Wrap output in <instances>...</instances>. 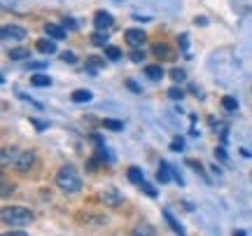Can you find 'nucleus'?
Here are the masks:
<instances>
[{"label":"nucleus","instance_id":"nucleus-1","mask_svg":"<svg viewBox=\"0 0 252 236\" xmlns=\"http://www.w3.org/2000/svg\"><path fill=\"white\" fill-rule=\"evenodd\" d=\"M56 187L61 192H65V194H77V192L82 190V175L77 173V169L72 166V164H65V166H61L59 169V173H56Z\"/></svg>","mask_w":252,"mask_h":236},{"label":"nucleus","instance_id":"nucleus-2","mask_svg":"<svg viewBox=\"0 0 252 236\" xmlns=\"http://www.w3.org/2000/svg\"><path fill=\"white\" fill-rule=\"evenodd\" d=\"M0 218L9 227H26L35 220V215H33V210L24 208V206H5L0 210Z\"/></svg>","mask_w":252,"mask_h":236},{"label":"nucleus","instance_id":"nucleus-3","mask_svg":"<svg viewBox=\"0 0 252 236\" xmlns=\"http://www.w3.org/2000/svg\"><path fill=\"white\" fill-rule=\"evenodd\" d=\"M33 164H35V152L26 150V152H19L12 166H14V171H19V173H28L33 169Z\"/></svg>","mask_w":252,"mask_h":236},{"label":"nucleus","instance_id":"nucleus-4","mask_svg":"<svg viewBox=\"0 0 252 236\" xmlns=\"http://www.w3.org/2000/svg\"><path fill=\"white\" fill-rule=\"evenodd\" d=\"M124 40H126V45H131V47H143L147 42V33L140 31V28H128L124 33Z\"/></svg>","mask_w":252,"mask_h":236},{"label":"nucleus","instance_id":"nucleus-5","mask_svg":"<svg viewBox=\"0 0 252 236\" xmlns=\"http://www.w3.org/2000/svg\"><path fill=\"white\" fill-rule=\"evenodd\" d=\"M26 28L24 26H17V24H12V26H2V40H17V42H21V40H26Z\"/></svg>","mask_w":252,"mask_h":236},{"label":"nucleus","instance_id":"nucleus-6","mask_svg":"<svg viewBox=\"0 0 252 236\" xmlns=\"http://www.w3.org/2000/svg\"><path fill=\"white\" fill-rule=\"evenodd\" d=\"M103 197V203L105 206H110V208H119L122 203H124V197L119 194V190H115V187H108V190L100 194Z\"/></svg>","mask_w":252,"mask_h":236},{"label":"nucleus","instance_id":"nucleus-7","mask_svg":"<svg viewBox=\"0 0 252 236\" xmlns=\"http://www.w3.org/2000/svg\"><path fill=\"white\" fill-rule=\"evenodd\" d=\"M112 24H115V19H112L110 12H105V9L96 12V17H94V26H96V31H108V28H112Z\"/></svg>","mask_w":252,"mask_h":236},{"label":"nucleus","instance_id":"nucleus-8","mask_svg":"<svg viewBox=\"0 0 252 236\" xmlns=\"http://www.w3.org/2000/svg\"><path fill=\"white\" fill-rule=\"evenodd\" d=\"M161 213H163V220H166V225H168V227H171L173 232H175V234H178V236H187V232H185V227H182L180 222H178V218L173 215L171 210H168V208H163Z\"/></svg>","mask_w":252,"mask_h":236},{"label":"nucleus","instance_id":"nucleus-9","mask_svg":"<svg viewBox=\"0 0 252 236\" xmlns=\"http://www.w3.org/2000/svg\"><path fill=\"white\" fill-rule=\"evenodd\" d=\"M152 54L157 56V59H161V61H171V59H175V54L171 52V47L163 45V42H157V45L152 47Z\"/></svg>","mask_w":252,"mask_h":236},{"label":"nucleus","instance_id":"nucleus-10","mask_svg":"<svg viewBox=\"0 0 252 236\" xmlns=\"http://www.w3.org/2000/svg\"><path fill=\"white\" fill-rule=\"evenodd\" d=\"M173 178V166L168 162H161V166H159V171H157V180L161 182V185H168Z\"/></svg>","mask_w":252,"mask_h":236},{"label":"nucleus","instance_id":"nucleus-11","mask_svg":"<svg viewBox=\"0 0 252 236\" xmlns=\"http://www.w3.org/2000/svg\"><path fill=\"white\" fill-rule=\"evenodd\" d=\"M35 49L37 52H42V54H54L56 52V40H52L49 35L42 37V40H37L35 42Z\"/></svg>","mask_w":252,"mask_h":236},{"label":"nucleus","instance_id":"nucleus-12","mask_svg":"<svg viewBox=\"0 0 252 236\" xmlns=\"http://www.w3.org/2000/svg\"><path fill=\"white\" fill-rule=\"evenodd\" d=\"M45 33L52 37V40H63L68 31H65L63 26H59V24H47V26H45Z\"/></svg>","mask_w":252,"mask_h":236},{"label":"nucleus","instance_id":"nucleus-13","mask_svg":"<svg viewBox=\"0 0 252 236\" xmlns=\"http://www.w3.org/2000/svg\"><path fill=\"white\" fill-rule=\"evenodd\" d=\"M133 236H157L152 225H147V222H140V225H135L133 227Z\"/></svg>","mask_w":252,"mask_h":236},{"label":"nucleus","instance_id":"nucleus-14","mask_svg":"<svg viewBox=\"0 0 252 236\" xmlns=\"http://www.w3.org/2000/svg\"><path fill=\"white\" fill-rule=\"evenodd\" d=\"M17 150H12V147H2V169H7V166H12L14 164V159H17Z\"/></svg>","mask_w":252,"mask_h":236},{"label":"nucleus","instance_id":"nucleus-15","mask_svg":"<svg viewBox=\"0 0 252 236\" xmlns=\"http://www.w3.org/2000/svg\"><path fill=\"white\" fill-rule=\"evenodd\" d=\"M70 101H72V103H89V101H91V91H87V89L72 91V94H70Z\"/></svg>","mask_w":252,"mask_h":236},{"label":"nucleus","instance_id":"nucleus-16","mask_svg":"<svg viewBox=\"0 0 252 236\" xmlns=\"http://www.w3.org/2000/svg\"><path fill=\"white\" fill-rule=\"evenodd\" d=\"M145 75L152 82H159L163 77V68L161 66H147V68H145Z\"/></svg>","mask_w":252,"mask_h":236},{"label":"nucleus","instance_id":"nucleus-17","mask_svg":"<svg viewBox=\"0 0 252 236\" xmlns=\"http://www.w3.org/2000/svg\"><path fill=\"white\" fill-rule=\"evenodd\" d=\"M108 40H110L108 31H98V33H94V35H91V42H94L96 47H108Z\"/></svg>","mask_w":252,"mask_h":236},{"label":"nucleus","instance_id":"nucleus-18","mask_svg":"<svg viewBox=\"0 0 252 236\" xmlns=\"http://www.w3.org/2000/svg\"><path fill=\"white\" fill-rule=\"evenodd\" d=\"M9 59H12V61H26V59H31V49L17 47V49H12V52H9Z\"/></svg>","mask_w":252,"mask_h":236},{"label":"nucleus","instance_id":"nucleus-19","mask_svg":"<svg viewBox=\"0 0 252 236\" xmlns=\"http://www.w3.org/2000/svg\"><path fill=\"white\" fill-rule=\"evenodd\" d=\"M103 66H105V59H100V56H89V59H87V70H89V73H96Z\"/></svg>","mask_w":252,"mask_h":236},{"label":"nucleus","instance_id":"nucleus-20","mask_svg":"<svg viewBox=\"0 0 252 236\" xmlns=\"http://www.w3.org/2000/svg\"><path fill=\"white\" fill-rule=\"evenodd\" d=\"M126 175H128V180L133 182V185H140V182L145 180V175H143V171L138 169V166H131L128 171H126Z\"/></svg>","mask_w":252,"mask_h":236},{"label":"nucleus","instance_id":"nucleus-21","mask_svg":"<svg viewBox=\"0 0 252 236\" xmlns=\"http://www.w3.org/2000/svg\"><path fill=\"white\" fill-rule=\"evenodd\" d=\"M31 84H33V87H52V77H49V75H33V77H31Z\"/></svg>","mask_w":252,"mask_h":236},{"label":"nucleus","instance_id":"nucleus-22","mask_svg":"<svg viewBox=\"0 0 252 236\" xmlns=\"http://www.w3.org/2000/svg\"><path fill=\"white\" fill-rule=\"evenodd\" d=\"M222 108H224L226 112H236V110H238V101H236L234 96H224V99H222Z\"/></svg>","mask_w":252,"mask_h":236},{"label":"nucleus","instance_id":"nucleus-23","mask_svg":"<svg viewBox=\"0 0 252 236\" xmlns=\"http://www.w3.org/2000/svg\"><path fill=\"white\" fill-rule=\"evenodd\" d=\"M105 56H108L110 61H119V59H122V49H119V47L108 45L105 47Z\"/></svg>","mask_w":252,"mask_h":236},{"label":"nucleus","instance_id":"nucleus-24","mask_svg":"<svg viewBox=\"0 0 252 236\" xmlns=\"http://www.w3.org/2000/svg\"><path fill=\"white\" fill-rule=\"evenodd\" d=\"M103 127L110 129V131H122V129H124V122H119V119H105Z\"/></svg>","mask_w":252,"mask_h":236},{"label":"nucleus","instance_id":"nucleus-25","mask_svg":"<svg viewBox=\"0 0 252 236\" xmlns=\"http://www.w3.org/2000/svg\"><path fill=\"white\" fill-rule=\"evenodd\" d=\"M61 26L65 28V31H77V28H80V24H77V21H75L72 17H63Z\"/></svg>","mask_w":252,"mask_h":236},{"label":"nucleus","instance_id":"nucleus-26","mask_svg":"<svg viewBox=\"0 0 252 236\" xmlns=\"http://www.w3.org/2000/svg\"><path fill=\"white\" fill-rule=\"evenodd\" d=\"M138 187H140V190H143L145 194H147V197H152V199H157V190H154V187H152V185H150L147 180H143L140 185H138Z\"/></svg>","mask_w":252,"mask_h":236},{"label":"nucleus","instance_id":"nucleus-27","mask_svg":"<svg viewBox=\"0 0 252 236\" xmlns=\"http://www.w3.org/2000/svg\"><path fill=\"white\" fill-rule=\"evenodd\" d=\"M168 99L171 101H182L185 99V91H182L180 87H173V89H168Z\"/></svg>","mask_w":252,"mask_h":236},{"label":"nucleus","instance_id":"nucleus-28","mask_svg":"<svg viewBox=\"0 0 252 236\" xmlns=\"http://www.w3.org/2000/svg\"><path fill=\"white\" fill-rule=\"evenodd\" d=\"M131 61H133V64H143L145 61V52H140V47H133V52H131Z\"/></svg>","mask_w":252,"mask_h":236},{"label":"nucleus","instance_id":"nucleus-29","mask_svg":"<svg viewBox=\"0 0 252 236\" xmlns=\"http://www.w3.org/2000/svg\"><path fill=\"white\" fill-rule=\"evenodd\" d=\"M171 150L173 152H185V138H173Z\"/></svg>","mask_w":252,"mask_h":236},{"label":"nucleus","instance_id":"nucleus-30","mask_svg":"<svg viewBox=\"0 0 252 236\" xmlns=\"http://www.w3.org/2000/svg\"><path fill=\"white\" fill-rule=\"evenodd\" d=\"M171 77L175 82H185V80H187V73H185L182 68H175V70H171Z\"/></svg>","mask_w":252,"mask_h":236},{"label":"nucleus","instance_id":"nucleus-31","mask_svg":"<svg viewBox=\"0 0 252 236\" xmlns=\"http://www.w3.org/2000/svg\"><path fill=\"white\" fill-rule=\"evenodd\" d=\"M0 187H2V199H7L9 194L14 192V185H9L7 180H2V182H0Z\"/></svg>","mask_w":252,"mask_h":236},{"label":"nucleus","instance_id":"nucleus-32","mask_svg":"<svg viewBox=\"0 0 252 236\" xmlns=\"http://www.w3.org/2000/svg\"><path fill=\"white\" fill-rule=\"evenodd\" d=\"M180 45H182V54L185 56H191V52H189V37L182 33L180 35Z\"/></svg>","mask_w":252,"mask_h":236},{"label":"nucleus","instance_id":"nucleus-33","mask_svg":"<svg viewBox=\"0 0 252 236\" xmlns=\"http://www.w3.org/2000/svg\"><path fill=\"white\" fill-rule=\"evenodd\" d=\"M17 96H19V99H24V101H28V103H31V105H35V108H42V103H40V101L31 99V96H28V94H24V91H19Z\"/></svg>","mask_w":252,"mask_h":236},{"label":"nucleus","instance_id":"nucleus-34","mask_svg":"<svg viewBox=\"0 0 252 236\" xmlns=\"http://www.w3.org/2000/svg\"><path fill=\"white\" fill-rule=\"evenodd\" d=\"M215 157H217V159H220V162H229V157H226V150H224V145L215 147Z\"/></svg>","mask_w":252,"mask_h":236},{"label":"nucleus","instance_id":"nucleus-35","mask_svg":"<svg viewBox=\"0 0 252 236\" xmlns=\"http://www.w3.org/2000/svg\"><path fill=\"white\" fill-rule=\"evenodd\" d=\"M42 68H47V61H31L28 64V70H42Z\"/></svg>","mask_w":252,"mask_h":236},{"label":"nucleus","instance_id":"nucleus-36","mask_svg":"<svg viewBox=\"0 0 252 236\" xmlns=\"http://www.w3.org/2000/svg\"><path fill=\"white\" fill-rule=\"evenodd\" d=\"M61 59H63V61H65V64H75V61H77V56L72 54V52H63V54H61Z\"/></svg>","mask_w":252,"mask_h":236},{"label":"nucleus","instance_id":"nucleus-37","mask_svg":"<svg viewBox=\"0 0 252 236\" xmlns=\"http://www.w3.org/2000/svg\"><path fill=\"white\" fill-rule=\"evenodd\" d=\"M126 87L133 91V94H140V91H143L140 87H138V82H135V80H126Z\"/></svg>","mask_w":252,"mask_h":236},{"label":"nucleus","instance_id":"nucleus-38","mask_svg":"<svg viewBox=\"0 0 252 236\" xmlns=\"http://www.w3.org/2000/svg\"><path fill=\"white\" fill-rule=\"evenodd\" d=\"M31 124H33L37 131H45V129L49 127V124H45V122H37V119H31Z\"/></svg>","mask_w":252,"mask_h":236},{"label":"nucleus","instance_id":"nucleus-39","mask_svg":"<svg viewBox=\"0 0 252 236\" xmlns=\"http://www.w3.org/2000/svg\"><path fill=\"white\" fill-rule=\"evenodd\" d=\"M2 236H28V234H26V232H21V229H17V232L12 229V232H5Z\"/></svg>","mask_w":252,"mask_h":236},{"label":"nucleus","instance_id":"nucleus-40","mask_svg":"<svg viewBox=\"0 0 252 236\" xmlns=\"http://www.w3.org/2000/svg\"><path fill=\"white\" fill-rule=\"evenodd\" d=\"M173 178H175V182H178V185H185V180H182L180 171H175V169H173Z\"/></svg>","mask_w":252,"mask_h":236},{"label":"nucleus","instance_id":"nucleus-41","mask_svg":"<svg viewBox=\"0 0 252 236\" xmlns=\"http://www.w3.org/2000/svg\"><path fill=\"white\" fill-rule=\"evenodd\" d=\"M91 140H94V143H96V145H103V138H100L98 134H94V136H91Z\"/></svg>","mask_w":252,"mask_h":236},{"label":"nucleus","instance_id":"nucleus-42","mask_svg":"<svg viewBox=\"0 0 252 236\" xmlns=\"http://www.w3.org/2000/svg\"><path fill=\"white\" fill-rule=\"evenodd\" d=\"M191 94H194V96H203V94H201V89H198V87H191Z\"/></svg>","mask_w":252,"mask_h":236},{"label":"nucleus","instance_id":"nucleus-43","mask_svg":"<svg viewBox=\"0 0 252 236\" xmlns=\"http://www.w3.org/2000/svg\"><path fill=\"white\" fill-rule=\"evenodd\" d=\"M234 236H248V234H245L243 229H236V232H234Z\"/></svg>","mask_w":252,"mask_h":236},{"label":"nucleus","instance_id":"nucleus-44","mask_svg":"<svg viewBox=\"0 0 252 236\" xmlns=\"http://www.w3.org/2000/svg\"><path fill=\"white\" fill-rule=\"evenodd\" d=\"M117 2H122V0H117Z\"/></svg>","mask_w":252,"mask_h":236}]
</instances>
